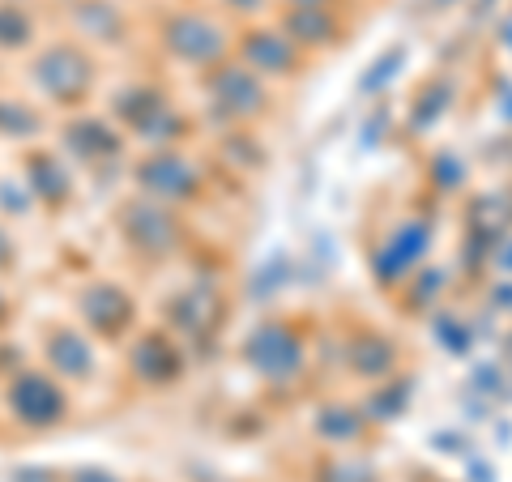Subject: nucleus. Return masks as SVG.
Instances as JSON below:
<instances>
[{"mask_svg": "<svg viewBox=\"0 0 512 482\" xmlns=\"http://www.w3.org/2000/svg\"><path fill=\"white\" fill-rule=\"evenodd\" d=\"M26 30H30V26H26V18H22L18 9H9V5L0 9V43H22Z\"/></svg>", "mask_w": 512, "mask_h": 482, "instance_id": "nucleus-5", "label": "nucleus"}, {"mask_svg": "<svg viewBox=\"0 0 512 482\" xmlns=\"http://www.w3.org/2000/svg\"><path fill=\"white\" fill-rule=\"evenodd\" d=\"M248 52L256 56V69H269V73H286L295 64V52H291V39L286 35H274V30H265V35H256L248 43Z\"/></svg>", "mask_w": 512, "mask_h": 482, "instance_id": "nucleus-3", "label": "nucleus"}, {"mask_svg": "<svg viewBox=\"0 0 512 482\" xmlns=\"http://www.w3.org/2000/svg\"><path fill=\"white\" fill-rule=\"evenodd\" d=\"M167 39H171V47L180 56H188V60H210L218 47H222V39H218V30L205 22V18H180V22H171V30H167Z\"/></svg>", "mask_w": 512, "mask_h": 482, "instance_id": "nucleus-2", "label": "nucleus"}, {"mask_svg": "<svg viewBox=\"0 0 512 482\" xmlns=\"http://www.w3.org/2000/svg\"><path fill=\"white\" fill-rule=\"evenodd\" d=\"M13 406H18L26 423H52V419H60L64 397L47 380L26 376V380H18V389H13Z\"/></svg>", "mask_w": 512, "mask_h": 482, "instance_id": "nucleus-1", "label": "nucleus"}, {"mask_svg": "<svg viewBox=\"0 0 512 482\" xmlns=\"http://www.w3.org/2000/svg\"><path fill=\"white\" fill-rule=\"evenodd\" d=\"M222 94H227L231 107H239V111L261 107V86H256L244 69H231V73H227V86H222Z\"/></svg>", "mask_w": 512, "mask_h": 482, "instance_id": "nucleus-4", "label": "nucleus"}, {"mask_svg": "<svg viewBox=\"0 0 512 482\" xmlns=\"http://www.w3.org/2000/svg\"><path fill=\"white\" fill-rule=\"evenodd\" d=\"M235 9H252V5H261V0H231Z\"/></svg>", "mask_w": 512, "mask_h": 482, "instance_id": "nucleus-7", "label": "nucleus"}, {"mask_svg": "<svg viewBox=\"0 0 512 482\" xmlns=\"http://www.w3.org/2000/svg\"><path fill=\"white\" fill-rule=\"evenodd\" d=\"M397 60H402V52H393V56H384V60L376 64V73H372V77H367V82H363V86H367V90H376V86L384 82V77H389V73H397Z\"/></svg>", "mask_w": 512, "mask_h": 482, "instance_id": "nucleus-6", "label": "nucleus"}, {"mask_svg": "<svg viewBox=\"0 0 512 482\" xmlns=\"http://www.w3.org/2000/svg\"><path fill=\"white\" fill-rule=\"evenodd\" d=\"M295 5H303V9H320L325 0H295Z\"/></svg>", "mask_w": 512, "mask_h": 482, "instance_id": "nucleus-8", "label": "nucleus"}]
</instances>
